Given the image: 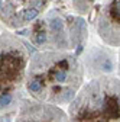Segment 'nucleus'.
Segmentation results:
<instances>
[{"instance_id":"1","label":"nucleus","mask_w":120,"mask_h":122,"mask_svg":"<svg viewBox=\"0 0 120 122\" xmlns=\"http://www.w3.org/2000/svg\"><path fill=\"white\" fill-rule=\"evenodd\" d=\"M84 79V68L75 55L59 51L35 54L26 71V90L36 102L71 103Z\"/></svg>"},{"instance_id":"2","label":"nucleus","mask_w":120,"mask_h":122,"mask_svg":"<svg viewBox=\"0 0 120 122\" xmlns=\"http://www.w3.org/2000/svg\"><path fill=\"white\" fill-rule=\"evenodd\" d=\"M69 122H120V80H91L69 105Z\"/></svg>"},{"instance_id":"3","label":"nucleus","mask_w":120,"mask_h":122,"mask_svg":"<svg viewBox=\"0 0 120 122\" xmlns=\"http://www.w3.org/2000/svg\"><path fill=\"white\" fill-rule=\"evenodd\" d=\"M28 52L12 35L0 36V112L16 108L26 81Z\"/></svg>"},{"instance_id":"4","label":"nucleus","mask_w":120,"mask_h":122,"mask_svg":"<svg viewBox=\"0 0 120 122\" xmlns=\"http://www.w3.org/2000/svg\"><path fill=\"white\" fill-rule=\"evenodd\" d=\"M16 122H69V118L55 105L25 102L19 109Z\"/></svg>"},{"instance_id":"5","label":"nucleus","mask_w":120,"mask_h":122,"mask_svg":"<svg viewBox=\"0 0 120 122\" xmlns=\"http://www.w3.org/2000/svg\"><path fill=\"white\" fill-rule=\"evenodd\" d=\"M98 34L110 45H120V0H110L98 19Z\"/></svg>"},{"instance_id":"6","label":"nucleus","mask_w":120,"mask_h":122,"mask_svg":"<svg viewBox=\"0 0 120 122\" xmlns=\"http://www.w3.org/2000/svg\"><path fill=\"white\" fill-rule=\"evenodd\" d=\"M38 15H39L38 9H29L22 15V22H32L33 19L38 18Z\"/></svg>"},{"instance_id":"7","label":"nucleus","mask_w":120,"mask_h":122,"mask_svg":"<svg viewBox=\"0 0 120 122\" xmlns=\"http://www.w3.org/2000/svg\"><path fill=\"white\" fill-rule=\"evenodd\" d=\"M12 2H14L16 5H20L23 3V0H12ZM25 2H29V0H25ZM39 3H41V0H36V6H39Z\"/></svg>"},{"instance_id":"8","label":"nucleus","mask_w":120,"mask_h":122,"mask_svg":"<svg viewBox=\"0 0 120 122\" xmlns=\"http://www.w3.org/2000/svg\"><path fill=\"white\" fill-rule=\"evenodd\" d=\"M0 122H3V118H0Z\"/></svg>"}]
</instances>
